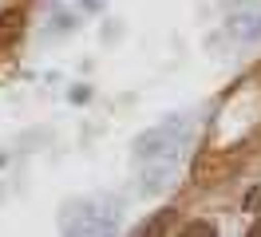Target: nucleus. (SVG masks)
Returning a JSON list of instances; mask_svg holds the SVG:
<instances>
[{
    "label": "nucleus",
    "mask_w": 261,
    "mask_h": 237,
    "mask_svg": "<svg viewBox=\"0 0 261 237\" xmlns=\"http://www.w3.org/2000/svg\"><path fill=\"white\" fill-rule=\"evenodd\" d=\"M242 209H245V214H261V182L242 194Z\"/></svg>",
    "instance_id": "2"
},
{
    "label": "nucleus",
    "mask_w": 261,
    "mask_h": 237,
    "mask_svg": "<svg viewBox=\"0 0 261 237\" xmlns=\"http://www.w3.org/2000/svg\"><path fill=\"white\" fill-rule=\"evenodd\" d=\"M186 233H194V237H206V233H214V225H210V221H194V225H186Z\"/></svg>",
    "instance_id": "4"
},
{
    "label": "nucleus",
    "mask_w": 261,
    "mask_h": 237,
    "mask_svg": "<svg viewBox=\"0 0 261 237\" xmlns=\"http://www.w3.org/2000/svg\"><path fill=\"white\" fill-rule=\"evenodd\" d=\"M166 218H170V209H163V214L150 221V225H143V233H159V229H166Z\"/></svg>",
    "instance_id": "3"
},
{
    "label": "nucleus",
    "mask_w": 261,
    "mask_h": 237,
    "mask_svg": "<svg viewBox=\"0 0 261 237\" xmlns=\"http://www.w3.org/2000/svg\"><path fill=\"white\" fill-rule=\"evenodd\" d=\"M253 233H261V221H257V225H253Z\"/></svg>",
    "instance_id": "5"
},
{
    "label": "nucleus",
    "mask_w": 261,
    "mask_h": 237,
    "mask_svg": "<svg viewBox=\"0 0 261 237\" xmlns=\"http://www.w3.org/2000/svg\"><path fill=\"white\" fill-rule=\"evenodd\" d=\"M20 28H24L20 12H4V16H0V47H4V44H12V40L20 36Z\"/></svg>",
    "instance_id": "1"
}]
</instances>
